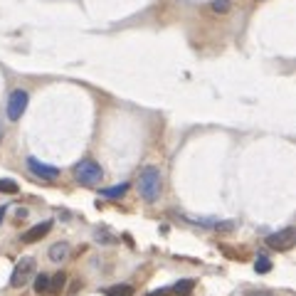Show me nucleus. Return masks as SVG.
Segmentation results:
<instances>
[{
	"mask_svg": "<svg viewBox=\"0 0 296 296\" xmlns=\"http://www.w3.org/2000/svg\"><path fill=\"white\" fill-rule=\"evenodd\" d=\"M163 190V178H161V170L158 168H143L141 175H138V193L146 202H156L158 195Z\"/></svg>",
	"mask_w": 296,
	"mask_h": 296,
	"instance_id": "f257e3e1",
	"label": "nucleus"
},
{
	"mask_svg": "<svg viewBox=\"0 0 296 296\" xmlns=\"http://www.w3.org/2000/svg\"><path fill=\"white\" fill-rule=\"evenodd\" d=\"M74 178L86 185V188H92V185H99L101 178H104V170H101V165L97 161H92V158H84L79 163L74 165Z\"/></svg>",
	"mask_w": 296,
	"mask_h": 296,
	"instance_id": "f03ea898",
	"label": "nucleus"
},
{
	"mask_svg": "<svg viewBox=\"0 0 296 296\" xmlns=\"http://www.w3.org/2000/svg\"><path fill=\"white\" fill-rule=\"evenodd\" d=\"M35 272H37V264H35L33 257H22L20 262L15 264V269H13V277H10V286H15V289H22L27 281L35 277Z\"/></svg>",
	"mask_w": 296,
	"mask_h": 296,
	"instance_id": "7ed1b4c3",
	"label": "nucleus"
},
{
	"mask_svg": "<svg viewBox=\"0 0 296 296\" xmlns=\"http://www.w3.org/2000/svg\"><path fill=\"white\" fill-rule=\"evenodd\" d=\"M294 245H296L294 227H284V230L274 232V234L267 237V247H272V249H277V252H286V249H291Z\"/></svg>",
	"mask_w": 296,
	"mask_h": 296,
	"instance_id": "20e7f679",
	"label": "nucleus"
},
{
	"mask_svg": "<svg viewBox=\"0 0 296 296\" xmlns=\"http://www.w3.org/2000/svg\"><path fill=\"white\" fill-rule=\"evenodd\" d=\"M27 101H30L27 92L25 89H15L10 94V99H8V119L10 121H20V116L25 114V109H27Z\"/></svg>",
	"mask_w": 296,
	"mask_h": 296,
	"instance_id": "39448f33",
	"label": "nucleus"
},
{
	"mask_svg": "<svg viewBox=\"0 0 296 296\" xmlns=\"http://www.w3.org/2000/svg\"><path fill=\"white\" fill-rule=\"evenodd\" d=\"M27 168H30V173H35V175L42 178V181H54V178L60 175V168H52V165L40 163L37 158H27Z\"/></svg>",
	"mask_w": 296,
	"mask_h": 296,
	"instance_id": "423d86ee",
	"label": "nucleus"
},
{
	"mask_svg": "<svg viewBox=\"0 0 296 296\" xmlns=\"http://www.w3.org/2000/svg\"><path fill=\"white\" fill-rule=\"evenodd\" d=\"M49 230H52V220H45V222H40V225L30 227V230L25 232L20 240H22L25 245H33V242H37V240H42V237H45Z\"/></svg>",
	"mask_w": 296,
	"mask_h": 296,
	"instance_id": "0eeeda50",
	"label": "nucleus"
},
{
	"mask_svg": "<svg viewBox=\"0 0 296 296\" xmlns=\"http://www.w3.org/2000/svg\"><path fill=\"white\" fill-rule=\"evenodd\" d=\"M69 257V245L67 242H57V245L49 247V259L52 262H65Z\"/></svg>",
	"mask_w": 296,
	"mask_h": 296,
	"instance_id": "6e6552de",
	"label": "nucleus"
},
{
	"mask_svg": "<svg viewBox=\"0 0 296 296\" xmlns=\"http://www.w3.org/2000/svg\"><path fill=\"white\" fill-rule=\"evenodd\" d=\"M193 289H195V281L193 279H181L170 291H173L175 296H190L193 294Z\"/></svg>",
	"mask_w": 296,
	"mask_h": 296,
	"instance_id": "1a4fd4ad",
	"label": "nucleus"
},
{
	"mask_svg": "<svg viewBox=\"0 0 296 296\" xmlns=\"http://www.w3.org/2000/svg\"><path fill=\"white\" fill-rule=\"evenodd\" d=\"M65 284H67V274L65 272H57V274L49 279V291L47 294H60V291L65 289Z\"/></svg>",
	"mask_w": 296,
	"mask_h": 296,
	"instance_id": "9d476101",
	"label": "nucleus"
},
{
	"mask_svg": "<svg viewBox=\"0 0 296 296\" xmlns=\"http://www.w3.org/2000/svg\"><path fill=\"white\" fill-rule=\"evenodd\" d=\"M106 296H133V286H129V284L109 286V289H106Z\"/></svg>",
	"mask_w": 296,
	"mask_h": 296,
	"instance_id": "9b49d317",
	"label": "nucleus"
},
{
	"mask_svg": "<svg viewBox=\"0 0 296 296\" xmlns=\"http://www.w3.org/2000/svg\"><path fill=\"white\" fill-rule=\"evenodd\" d=\"M126 190H129V183H121V185H114V188H104L101 195L104 197H121V195H126Z\"/></svg>",
	"mask_w": 296,
	"mask_h": 296,
	"instance_id": "f8f14e48",
	"label": "nucleus"
},
{
	"mask_svg": "<svg viewBox=\"0 0 296 296\" xmlns=\"http://www.w3.org/2000/svg\"><path fill=\"white\" fill-rule=\"evenodd\" d=\"M35 291H37V294H47L49 291V277H45V274H37V277H35Z\"/></svg>",
	"mask_w": 296,
	"mask_h": 296,
	"instance_id": "ddd939ff",
	"label": "nucleus"
},
{
	"mask_svg": "<svg viewBox=\"0 0 296 296\" xmlns=\"http://www.w3.org/2000/svg\"><path fill=\"white\" fill-rule=\"evenodd\" d=\"M17 190H20V188H17V183H15V181H10V178H3V181H0V193L15 195Z\"/></svg>",
	"mask_w": 296,
	"mask_h": 296,
	"instance_id": "4468645a",
	"label": "nucleus"
},
{
	"mask_svg": "<svg viewBox=\"0 0 296 296\" xmlns=\"http://www.w3.org/2000/svg\"><path fill=\"white\" fill-rule=\"evenodd\" d=\"M254 269H257V274H267V272L272 269V262H269L267 257H257V262H254Z\"/></svg>",
	"mask_w": 296,
	"mask_h": 296,
	"instance_id": "2eb2a0df",
	"label": "nucleus"
},
{
	"mask_svg": "<svg viewBox=\"0 0 296 296\" xmlns=\"http://www.w3.org/2000/svg\"><path fill=\"white\" fill-rule=\"evenodd\" d=\"M213 10L215 13H227L230 10V0H213Z\"/></svg>",
	"mask_w": 296,
	"mask_h": 296,
	"instance_id": "dca6fc26",
	"label": "nucleus"
},
{
	"mask_svg": "<svg viewBox=\"0 0 296 296\" xmlns=\"http://www.w3.org/2000/svg\"><path fill=\"white\" fill-rule=\"evenodd\" d=\"M97 240H99V242H106V245H109V242H114V237H109V234H106V230L97 232Z\"/></svg>",
	"mask_w": 296,
	"mask_h": 296,
	"instance_id": "f3484780",
	"label": "nucleus"
},
{
	"mask_svg": "<svg viewBox=\"0 0 296 296\" xmlns=\"http://www.w3.org/2000/svg\"><path fill=\"white\" fill-rule=\"evenodd\" d=\"M170 294V289H156V291H151L148 296H168Z\"/></svg>",
	"mask_w": 296,
	"mask_h": 296,
	"instance_id": "a211bd4d",
	"label": "nucleus"
},
{
	"mask_svg": "<svg viewBox=\"0 0 296 296\" xmlns=\"http://www.w3.org/2000/svg\"><path fill=\"white\" fill-rule=\"evenodd\" d=\"M3 217H5V208H0V222H3Z\"/></svg>",
	"mask_w": 296,
	"mask_h": 296,
	"instance_id": "6ab92c4d",
	"label": "nucleus"
},
{
	"mask_svg": "<svg viewBox=\"0 0 296 296\" xmlns=\"http://www.w3.org/2000/svg\"><path fill=\"white\" fill-rule=\"evenodd\" d=\"M252 296H272V294H252Z\"/></svg>",
	"mask_w": 296,
	"mask_h": 296,
	"instance_id": "aec40b11",
	"label": "nucleus"
},
{
	"mask_svg": "<svg viewBox=\"0 0 296 296\" xmlns=\"http://www.w3.org/2000/svg\"><path fill=\"white\" fill-rule=\"evenodd\" d=\"M0 138H3V126H0Z\"/></svg>",
	"mask_w": 296,
	"mask_h": 296,
	"instance_id": "412c9836",
	"label": "nucleus"
}]
</instances>
